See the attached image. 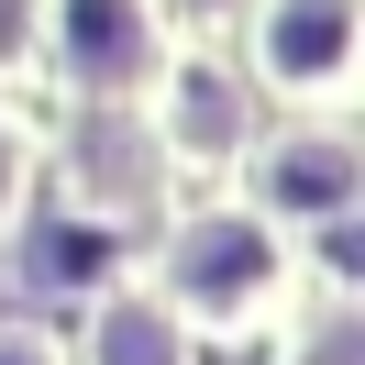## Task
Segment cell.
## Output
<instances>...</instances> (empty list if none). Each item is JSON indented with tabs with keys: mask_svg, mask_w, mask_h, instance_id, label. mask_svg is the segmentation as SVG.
Listing matches in <instances>:
<instances>
[{
	"mask_svg": "<svg viewBox=\"0 0 365 365\" xmlns=\"http://www.w3.org/2000/svg\"><path fill=\"white\" fill-rule=\"evenodd\" d=\"M277 277V244L255 222H188L178 232V299L188 310H255Z\"/></svg>",
	"mask_w": 365,
	"mask_h": 365,
	"instance_id": "cell-1",
	"label": "cell"
},
{
	"mask_svg": "<svg viewBox=\"0 0 365 365\" xmlns=\"http://www.w3.org/2000/svg\"><path fill=\"white\" fill-rule=\"evenodd\" d=\"M255 45H266L277 89H332V78L354 67V0H277Z\"/></svg>",
	"mask_w": 365,
	"mask_h": 365,
	"instance_id": "cell-2",
	"label": "cell"
},
{
	"mask_svg": "<svg viewBox=\"0 0 365 365\" xmlns=\"http://www.w3.org/2000/svg\"><path fill=\"white\" fill-rule=\"evenodd\" d=\"M56 56H67L89 89H133L155 34H144V0H56Z\"/></svg>",
	"mask_w": 365,
	"mask_h": 365,
	"instance_id": "cell-3",
	"label": "cell"
},
{
	"mask_svg": "<svg viewBox=\"0 0 365 365\" xmlns=\"http://www.w3.org/2000/svg\"><path fill=\"white\" fill-rule=\"evenodd\" d=\"M266 200L277 210H354V155L343 144H288V155H266Z\"/></svg>",
	"mask_w": 365,
	"mask_h": 365,
	"instance_id": "cell-4",
	"label": "cell"
},
{
	"mask_svg": "<svg viewBox=\"0 0 365 365\" xmlns=\"http://www.w3.org/2000/svg\"><path fill=\"white\" fill-rule=\"evenodd\" d=\"M100 365H178V321L144 310V299H122V310H100Z\"/></svg>",
	"mask_w": 365,
	"mask_h": 365,
	"instance_id": "cell-5",
	"label": "cell"
},
{
	"mask_svg": "<svg viewBox=\"0 0 365 365\" xmlns=\"http://www.w3.org/2000/svg\"><path fill=\"white\" fill-rule=\"evenodd\" d=\"M178 133H188V144H232V100H222V78H188V89H178Z\"/></svg>",
	"mask_w": 365,
	"mask_h": 365,
	"instance_id": "cell-6",
	"label": "cell"
},
{
	"mask_svg": "<svg viewBox=\"0 0 365 365\" xmlns=\"http://www.w3.org/2000/svg\"><path fill=\"white\" fill-rule=\"evenodd\" d=\"M34 266H45L56 288H67V277H89V266H111V244H100V232H45V255H34Z\"/></svg>",
	"mask_w": 365,
	"mask_h": 365,
	"instance_id": "cell-7",
	"label": "cell"
},
{
	"mask_svg": "<svg viewBox=\"0 0 365 365\" xmlns=\"http://www.w3.org/2000/svg\"><path fill=\"white\" fill-rule=\"evenodd\" d=\"M11 188H23V144L0 133V210H11Z\"/></svg>",
	"mask_w": 365,
	"mask_h": 365,
	"instance_id": "cell-8",
	"label": "cell"
},
{
	"mask_svg": "<svg viewBox=\"0 0 365 365\" xmlns=\"http://www.w3.org/2000/svg\"><path fill=\"white\" fill-rule=\"evenodd\" d=\"M0 365H45V354H34V343H0Z\"/></svg>",
	"mask_w": 365,
	"mask_h": 365,
	"instance_id": "cell-9",
	"label": "cell"
},
{
	"mask_svg": "<svg viewBox=\"0 0 365 365\" xmlns=\"http://www.w3.org/2000/svg\"><path fill=\"white\" fill-rule=\"evenodd\" d=\"M188 11H222V0H188Z\"/></svg>",
	"mask_w": 365,
	"mask_h": 365,
	"instance_id": "cell-10",
	"label": "cell"
}]
</instances>
